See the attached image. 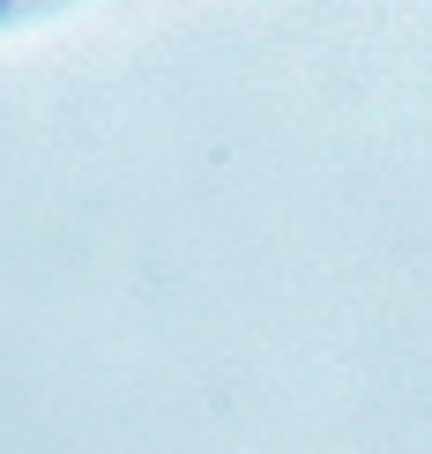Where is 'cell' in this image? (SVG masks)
Here are the masks:
<instances>
[{
  "instance_id": "cell-1",
  "label": "cell",
  "mask_w": 432,
  "mask_h": 454,
  "mask_svg": "<svg viewBox=\"0 0 432 454\" xmlns=\"http://www.w3.org/2000/svg\"><path fill=\"white\" fill-rule=\"evenodd\" d=\"M45 8H60V0H0V23H15V15H45Z\"/></svg>"
}]
</instances>
